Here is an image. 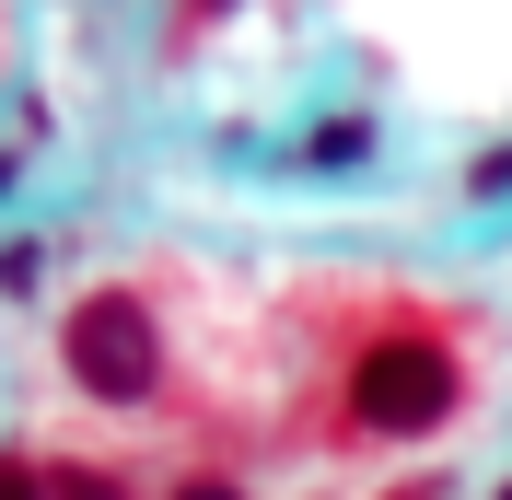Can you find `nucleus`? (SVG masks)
I'll return each instance as SVG.
<instances>
[{
    "mask_svg": "<svg viewBox=\"0 0 512 500\" xmlns=\"http://www.w3.org/2000/svg\"><path fill=\"white\" fill-rule=\"evenodd\" d=\"M454 407H466V361H454L431 326H384V338H361V361H350V431L431 442Z\"/></svg>",
    "mask_w": 512,
    "mask_h": 500,
    "instance_id": "nucleus-1",
    "label": "nucleus"
},
{
    "mask_svg": "<svg viewBox=\"0 0 512 500\" xmlns=\"http://www.w3.org/2000/svg\"><path fill=\"white\" fill-rule=\"evenodd\" d=\"M0 500H47V466H24V454H0Z\"/></svg>",
    "mask_w": 512,
    "mask_h": 500,
    "instance_id": "nucleus-7",
    "label": "nucleus"
},
{
    "mask_svg": "<svg viewBox=\"0 0 512 500\" xmlns=\"http://www.w3.org/2000/svg\"><path fill=\"white\" fill-rule=\"evenodd\" d=\"M47 500H117V477H94V466H59V477H47Z\"/></svg>",
    "mask_w": 512,
    "mask_h": 500,
    "instance_id": "nucleus-5",
    "label": "nucleus"
},
{
    "mask_svg": "<svg viewBox=\"0 0 512 500\" xmlns=\"http://www.w3.org/2000/svg\"><path fill=\"white\" fill-rule=\"evenodd\" d=\"M59 373L82 384L94 407H140V396L163 384V326H152V303H140V291H82L70 326H59Z\"/></svg>",
    "mask_w": 512,
    "mask_h": 500,
    "instance_id": "nucleus-2",
    "label": "nucleus"
},
{
    "mask_svg": "<svg viewBox=\"0 0 512 500\" xmlns=\"http://www.w3.org/2000/svg\"><path fill=\"white\" fill-rule=\"evenodd\" d=\"M175 500H245V489H233V477H187Z\"/></svg>",
    "mask_w": 512,
    "mask_h": 500,
    "instance_id": "nucleus-8",
    "label": "nucleus"
},
{
    "mask_svg": "<svg viewBox=\"0 0 512 500\" xmlns=\"http://www.w3.org/2000/svg\"><path fill=\"white\" fill-rule=\"evenodd\" d=\"M501 500H512V489H501Z\"/></svg>",
    "mask_w": 512,
    "mask_h": 500,
    "instance_id": "nucleus-9",
    "label": "nucleus"
},
{
    "mask_svg": "<svg viewBox=\"0 0 512 500\" xmlns=\"http://www.w3.org/2000/svg\"><path fill=\"white\" fill-rule=\"evenodd\" d=\"M303 163H315V175H338V163H373V117H326L315 140H303Z\"/></svg>",
    "mask_w": 512,
    "mask_h": 500,
    "instance_id": "nucleus-3",
    "label": "nucleus"
},
{
    "mask_svg": "<svg viewBox=\"0 0 512 500\" xmlns=\"http://www.w3.org/2000/svg\"><path fill=\"white\" fill-rule=\"evenodd\" d=\"M466 198H512V140H501V152H478V175H466Z\"/></svg>",
    "mask_w": 512,
    "mask_h": 500,
    "instance_id": "nucleus-6",
    "label": "nucleus"
},
{
    "mask_svg": "<svg viewBox=\"0 0 512 500\" xmlns=\"http://www.w3.org/2000/svg\"><path fill=\"white\" fill-rule=\"evenodd\" d=\"M47 280V245H0V291H35Z\"/></svg>",
    "mask_w": 512,
    "mask_h": 500,
    "instance_id": "nucleus-4",
    "label": "nucleus"
}]
</instances>
